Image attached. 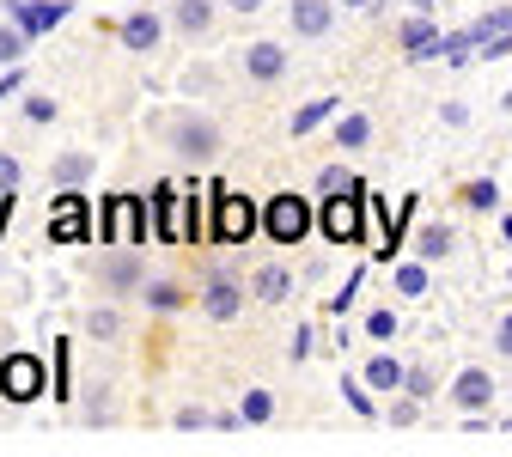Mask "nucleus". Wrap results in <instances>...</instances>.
I'll use <instances>...</instances> for the list:
<instances>
[{
	"label": "nucleus",
	"mask_w": 512,
	"mask_h": 457,
	"mask_svg": "<svg viewBox=\"0 0 512 457\" xmlns=\"http://www.w3.org/2000/svg\"><path fill=\"white\" fill-rule=\"evenodd\" d=\"M147 220H153V238H165V244H196V202H189V189L159 183L147 202Z\"/></svg>",
	"instance_id": "1"
},
{
	"label": "nucleus",
	"mask_w": 512,
	"mask_h": 457,
	"mask_svg": "<svg viewBox=\"0 0 512 457\" xmlns=\"http://www.w3.org/2000/svg\"><path fill=\"white\" fill-rule=\"evenodd\" d=\"M250 232H263V208L244 189L214 183V244H250Z\"/></svg>",
	"instance_id": "2"
},
{
	"label": "nucleus",
	"mask_w": 512,
	"mask_h": 457,
	"mask_svg": "<svg viewBox=\"0 0 512 457\" xmlns=\"http://www.w3.org/2000/svg\"><path fill=\"white\" fill-rule=\"evenodd\" d=\"M317 232H324L330 244H366V195L360 189H330L324 208H317Z\"/></svg>",
	"instance_id": "3"
},
{
	"label": "nucleus",
	"mask_w": 512,
	"mask_h": 457,
	"mask_svg": "<svg viewBox=\"0 0 512 457\" xmlns=\"http://www.w3.org/2000/svg\"><path fill=\"white\" fill-rule=\"evenodd\" d=\"M147 232H153V220L135 195H110L104 202V244L110 250H135V244H147Z\"/></svg>",
	"instance_id": "4"
},
{
	"label": "nucleus",
	"mask_w": 512,
	"mask_h": 457,
	"mask_svg": "<svg viewBox=\"0 0 512 457\" xmlns=\"http://www.w3.org/2000/svg\"><path fill=\"white\" fill-rule=\"evenodd\" d=\"M311 226H317V214H311L305 195H269V208H263V232H269L275 244H299Z\"/></svg>",
	"instance_id": "5"
},
{
	"label": "nucleus",
	"mask_w": 512,
	"mask_h": 457,
	"mask_svg": "<svg viewBox=\"0 0 512 457\" xmlns=\"http://www.w3.org/2000/svg\"><path fill=\"white\" fill-rule=\"evenodd\" d=\"M0 397L7 403H37L43 397V360L37 354H7L0 360Z\"/></svg>",
	"instance_id": "6"
},
{
	"label": "nucleus",
	"mask_w": 512,
	"mask_h": 457,
	"mask_svg": "<svg viewBox=\"0 0 512 457\" xmlns=\"http://www.w3.org/2000/svg\"><path fill=\"white\" fill-rule=\"evenodd\" d=\"M171 147L183 159H214L220 153V128L208 116H183V122H171Z\"/></svg>",
	"instance_id": "7"
},
{
	"label": "nucleus",
	"mask_w": 512,
	"mask_h": 457,
	"mask_svg": "<svg viewBox=\"0 0 512 457\" xmlns=\"http://www.w3.org/2000/svg\"><path fill=\"white\" fill-rule=\"evenodd\" d=\"M49 238H55V244H80V238H86V195L68 189V195L49 208Z\"/></svg>",
	"instance_id": "8"
},
{
	"label": "nucleus",
	"mask_w": 512,
	"mask_h": 457,
	"mask_svg": "<svg viewBox=\"0 0 512 457\" xmlns=\"http://www.w3.org/2000/svg\"><path fill=\"white\" fill-rule=\"evenodd\" d=\"M244 74H250L256 86L287 80V49H281V43H250V49H244Z\"/></svg>",
	"instance_id": "9"
},
{
	"label": "nucleus",
	"mask_w": 512,
	"mask_h": 457,
	"mask_svg": "<svg viewBox=\"0 0 512 457\" xmlns=\"http://www.w3.org/2000/svg\"><path fill=\"white\" fill-rule=\"evenodd\" d=\"M397 37H403V55H409V61H427V55H439V49H445V37L433 31V13H415Z\"/></svg>",
	"instance_id": "10"
},
{
	"label": "nucleus",
	"mask_w": 512,
	"mask_h": 457,
	"mask_svg": "<svg viewBox=\"0 0 512 457\" xmlns=\"http://www.w3.org/2000/svg\"><path fill=\"white\" fill-rule=\"evenodd\" d=\"M238 305H244V293H238V281H232V275H214V281L202 287V311H208L214 323H232V317H238Z\"/></svg>",
	"instance_id": "11"
},
{
	"label": "nucleus",
	"mask_w": 512,
	"mask_h": 457,
	"mask_svg": "<svg viewBox=\"0 0 512 457\" xmlns=\"http://www.w3.org/2000/svg\"><path fill=\"white\" fill-rule=\"evenodd\" d=\"M98 281H104L110 293L141 287V256H135V250H110V256H104V269H98Z\"/></svg>",
	"instance_id": "12"
},
{
	"label": "nucleus",
	"mask_w": 512,
	"mask_h": 457,
	"mask_svg": "<svg viewBox=\"0 0 512 457\" xmlns=\"http://www.w3.org/2000/svg\"><path fill=\"white\" fill-rule=\"evenodd\" d=\"M13 13H19V31H25V37H43V31H55L61 19H68V0H49V7H37V0H19Z\"/></svg>",
	"instance_id": "13"
},
{
	"label": "nucleus",
	"mask_w": 512,
	"mask_h": 457,
	"mask_svg": "<svg viewBox=\"0 0 512 457\" xmlns=\"http://www.w3.org/2000/svg\"><path fill=\"white\" fill-rule=\"evenodd\" d=\"M336 25V0H293V31L299 37H324Z\"/></svg>",
	"instance_id": "14"
},
{
	"label": "nucleus",
	"mask_w": 512,
	"mask_h": 457,
	"mask_svg": "<svg viewBox=\"0 0 512 457\" xmlns=\"http://www.w3.org/2000/svg\"><path fill=\"white\" fill-rule=\"evenodd\" d=\"M452 397H458V409L482 415V409H488V397H494V378H488L482 366H470V372H458V384H452Z\"/></svg>",
	"instance_id": "15"
},
{
	"label": "nucleus",
	"mask_w": 512,
	"mask_h": 457,
	"mask_svg": "<svg viewBox=\"0 0 512 457\" xmlns=\"http://www.w3.org/2000/svg\"><path fill=\"white\" fill-rule=\"evenodd\" d=\"M159 31H165V25H159L153 13H128V19L116 25L122 49H141V55H147V49H159Z\"/></svg>",
	"instance_id": "16"
},
{
	"label": "nucleus",
	"mask_w": 512,
	"mask_h": 457,
	"mask_svg": "<svg viewBox=\"0 0 512 457\" xmlns=\"http://www.w3.org/2000/svg\"><path fill=\"white\" fill-rule=\"evenodd\" d=\"M171 25L183 37H202L214 25V0H171Z\"/></svg>",
	"instance_id": "17"
},
{
	"label": "nucleus",
	"mask_w": 512,
	"mask_h": 457,
	"mask_svg": "<svg viewBox=\"0 0 512 457\" xmlns=\"http://www.w3.org/2000/svg\"><path fill=\"white\" fill-rule=\"evenodd\" d=\"M250 293L263 299V305H281V299L293 293V275H287L281 263H269V269H256V275H250Z\"/></svg>",
	"instance_id": "18"
},
{
	"label": "nucleus",
	"mask_w": 512,
	"mask_h": 457,
	"mask_svg": "<svg viewBox=\"0 0 512 457\" xmlns=\"http://www.w3.org/2000/svg\"><path fill=\"white\" fill-rule=\"evenodd\" d=\"M403 372H409V366H397V360H391V354H372V360H366V372H360V378H366V384H372V390H403Z\"/></svg>",
	"instance_id": "19"
},
{
	"label": "nucleus",
	"mask_w": 512,
	"mask_h": 457,
	"mask_svg": "<svg viewBox=\"0 0 512 457\" xmlns=\"http://www.w3.org/2000/svg\"><path fill=\"white\" fill-rule=\"evenodd\" d=\"M415 250L427 256V263H445V256H452V226H439V220L421 226V232H415Z\"/></svg>",
	"instance_id": "20"
},
{
	"label": "nucleus",
	"mask_w": 512,
	"mask_h": 457,
	"mask_svg": "<svg viewBox=\"0 0 512 457\" xmlns=\"http://www.w3.org/2000/svg\"><path fill=\"white\" fill-rule=\"evenodd\" d=\"M86 177H92V159H86V153H61V159H55V183H61V189H74V183H86Z\"/></svg>",
	"instance_id": "21"
},
{
	"label": "nucleus",
	"mask_w": 512,
	"mask_h": 457,
	"mask_svg": "<svg viewBox=\"0 0 512 457\" xmlns=\"http://www.w3.org/2000/svg\"><path fill=\"white\" fill-rule=\"evenodd\" d=\"M372 141V116H342V128H336V147H366Z\"/></svg>",
	"instance_id": "22"
},
{
	"label": "nucleus",
	"mask_w": 512,
	"mask_h": 457,
	"mask_svg": "<svg viewBox=\"0 0 512 457\" xmlns=\"http://www.w3.org/2000/svg\"><path fill=\"white\" fill-rule=\"evenodd\" d=\"M86 336H92V342H116V336H122V317H116L110 305H98V311L86 317Z\"/></svg>",
	"instance_id": "23"
},
{
	"label": "nucleus",
	"mask_w": 512,
	"mask_h": 457,
	"mask_svg": "<svg viewBox=\"0 0 512 457\" xmlns=\"http://www.w3.org/2000/svg\"><path fill=\"white\" fill-rule=\"evenodd\" d=\"M342 397H348V409H354V415H366V421L378 415V409H372V384H366V378H342Z\"/></svg>",
	"instance_id": "24"
},
{
	"label": "nucleus",
	"mask_w": 512,
	"mask_h": 457,
	"mask_svg": "<svg viewBox=\"0 0 512 457\" xmlns=\"http://www.w3.org/2000/svg\"><path fill=\"white\" fill-rule=\"evenodd\" d=\"M19 61H25V31L0 25V68H19Z\"/></svg>",
	"instance_id": "25"
},
{
	"label": "nucleus",
	"mask_w": 512,
	"mask_h": 457,
	"mask_svg": "<svg viewBox=\"0 0 512 457\" xmlns=\"http://www.w3.org/2000/svg\"><path fill=\"white\" fill-rule=\"evenodd\" d=\"M330 110H336V98H311V104H305V110L293 116V135H311V128H317V122H324Z\"/></svg>",
	"instance_id": "26"
},
{
	"label": "nucleus",
	"mask_w": 512,
	"mask_h": 457,
	"mask_svg": "<svg viewBox=\"0 0 512 457\" xmlns=\"http://www.w3.org/2000/svg\"><path fill=\"white\" fill-rule=\"evenodd\" d=\"M464 202H470V208H482V214H488V208H500V189H494V177H476V183L464 189Z\"/></svg>",
	"instance_id": "27"
},
{
	"label": "nucleus",
	"mask_w": 512,
	"mask_h": 457,
	"mask_svg": "<svg viewBox=\"0 0 512 457\" xmlns=\"http://www.w3.org/2000/svg\"><path fill=\"white\" fill-rule=\"evenodd\" d=\"M147 305H153V311H177V305H183V287H177V281H153V287H147Z\"/></svg>",
	"instance_id": "28"
},
{
	"label": "nucleus",
	"mask_w": 512,
	"mask_h": 457,
	"mask_svg": "<svg viewBox=\"0 0 512 457\" xmlns=\"http://www.w3.org/2000/svg\"><path fill=\"white\" fill-rule=\"evenodd\" d=\"M269 415H275V397H269V390H250V397H244V421H250V427H263Z\"/></svg>",
	"instance_id": "29"
},
{
	"label": "nucleus",
	"mask_w": 512,
	"mask_h": 457,
	"mask_svg": "<svg viewBox=\"0 0 512 457\" xmlns=\"http://www.w3.org/2000/svg\"><path fill=\"white\" fill-rule=\"evenodd\" d=\"M397 293H403V299H421V293H427V269H421V263L397 269Z\"/></svg>",
	"instance_id": "30"
},
{
	"label": "nucleus",
	"mask_w": 512,
	"mask_h": 457,
	"mask_svg": "<svg viewBox=\"0 0 512 457\" xmlns=\"http://www.w3.org/2000/svg\"><path fill=\"white\" fill-rule=\"evenodd\" d=\"M366 336H378V342H391V336H397V311H391V305H378V311L366 317Z\"/></svg>",
	"instance_id": "31"
},
{
	"label": "nucleus",
	"mask_w": 512,
	"mask_h": 457,
	"mask_svg": "<svg viewBox=\"0 0 512 457\" xmlns=\"http://www.w3.org/2000/svg\"><path fill=\"white\" fill-rule=\"evenodd\" d=\"M403 390H409V397H415V403H427V397H433V372H421V366H409V372H403Z\"/></svg>",
	"instance_id": "32"
},
{
	"label": "nucleus",
	"mask_w": 512,
	"mask_h": 457,
	"mask_svg": "<svg viewBox=\"0 0 512 457\" xmlns=\"http://www.w3.org/2000/svg\"><path fill=\"white\" fill-rule=\"evenodd\" d=\"M25 116H31V122H55V98L31 92V98H25Z\"/></svg>",
	"instance_id": "33"
},
{
	"label": "nucleus",
	"mask_w": 512,
	"mask_h": 457,
	"mask_svg": "<svg viewBox=\"0 0 512 457\" xmlns=\"http://www.w3.org/2000/svg\"><path fill=\"white\" fill-rule=\"evenodd\" d=\"M348 183H354V177H348L342 165H324V171H317V189H324V195H330V189H348Z\"/></svg>",
	"instance_id": "34"
},
{
	"label": "nucleus",
	"mask_w": 512,
	"mask_h": 457,
	"mask_svg": "<svg viewBox=\"0 0 512 457\" xmlns=\"http://www.w3.org/2000/svg\"><path fill=\"white\" fill-rule=\"evenodd\" d=\"M354 293H360V275H348V281H342V293H330V311H348V305H354Z\"/></svg>",
	"instance_id": "35"
},
{
	"label": "nucleus",
	"mask_w": 512,
	"mask_h": 457,
	"mask_svg": "<svg viewBox=\"0 0 512 457\" xmlns=\"http://www.w3.org/2000/svg\"><path fill=\"white\" fill-rule=\"evenodd\" d=\"M13 183H19V159L0 153V189H13Z\"/></svg>",
	"instance_id": "36"
},
{
	"label": "nucleus",
	"mask_w": 512,
	"mask_h": 457,
	"mask_svg": "<svg viewBox=\"0 0 512 457\" xmlns=\"http://www.w3.org/2000/svg\"><path fill=\"white\" fill-rule=\"evenodd\" d=\"M494 348H500V354H512V317H500V330H494Z\"/></svg>",
	"instance_id": "37"
},
{
	"label": "nucleus",
	"mask_w": 512,
	"mask_h": 457,
	"mask_svg": "<svg viewBox=\"0 0 512 457\" xmlns=\"http://www.w3.org/2000/svg\"><path fill=\"white\" fill-rule=\"evenodd\" d=\"M226 7H232L238 19H250V13H263V0H226Z\"/></svg>",
	"instance_id": "38"
},
{
	"label": "nucleus",
	"mask_w": 512,
	"mask_h": 457,
	"mask_svg": "<svg viewBox=\"0 0 512 457\" xmlns=\"http://www.w3.org/2000/svg\"><path fill=\"white\" fill-rule=\"evenodd\" d=\"M336 7H348V13H366V7H372V0H336Z\"/></svg>",
	"instance_id": "39"
},
{
	"label": "nucleus",
	"mask_w": 512,
	"mask_h": 457,
	"mask_svg": "<svg viewBox=\"0 0 512 457\" xmlns=\"http://www.w3.org/2000/svg\"><path fill=\"white\" fill-rule=\"evenodd\" d=\"M409 13H433V0H409Z\"/></svg>",
	"instance_id": "40"
},
{
	"label": "nucleus",
	"mask_w": 512,
	"mask_h": 457,
	"mask_svg": "<svg viewBox=\"0 0 512 457\" xmlns=\"http://www.w3.org/2000/svg\"><path fill=\"white\" fill-rule=\"evenodd\" d=\"M500 232H506V244H512V214H506V220H500Z\"/></svg>",
	"instance_id": "41"
}]
</instances>
